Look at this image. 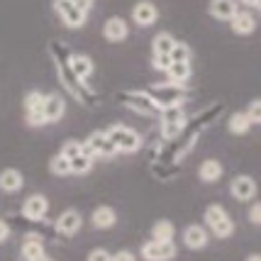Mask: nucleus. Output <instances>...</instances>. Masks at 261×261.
<instances>
[{
  "label": "nucleus",
  "mask_w": 261,
  "mask_h": 261,
  "mask_svg": "<svg viewBox=\"0 0 261 261\" xmlns=\"http://www.w3.org/2000/svg\"><path fill=\"white\" fill-rule=\"evenodd\" d=\"M88 261H113V254L105 249H93L88 254Z\"/></svg>",
  "instance_id": "f704fd0d"
},
{
  "label": "nucleus",
  "mask_w": 261,
  "mask_h": 261,
  "mask_svg": "<svg viewBox=\"0 0 261 261\" xmlns=\"http://www.w3.org/2000/svg\"><path fill=\"white\" fill-rule=\"evenodd\" d=\"M102 37L108 42H125L129 37V24L122 17H110L108 22L102 24Z\"/></svg>",
  "instance_id": "ddd939ff"
},
{
  "label": "nucleus",
  "mask_w": 261,
  "mask_h": 261,
  "mask_svg": "<svg viewBox=\"0 0 261 261\" xmlns=\"http://www.w3.org/2000/svg\"><path fill=\"white\" fill-rule=\"evenodd\" d=\"M183 125H186V117H183L178 105L161 110V129H164V137H176L183 129Z\"/></svg>",
  "instance_id": "6e6552de"
},
{
  "label": "nucleus",
  "mask_w": 261,
  "mask_h": 261,
  "mask_svg": "<svg viewBox=\"0 0 261 261\" xmlns=\"http://www.w3.org/2000/svg\"><path fill=\"white\" fill-rule=\"evenodd\" d=\"M149 98L159 105L161 110L164 108H173V105H181V98L183 93L181 88H178V83H166V86H159V88H151L149 91Z\"/></svg>",
  "instance_id": "423d86ee"
},
{
  "label": "nucleus",
  "mask_w": 261,
  "mask_h": 261,
  "mask_svg": "<svg viewBox=\"0 0 261 261\" xmlns=\"http://www.w3.org/2000/svg\"><path fill=\"white\" fill-rule=\"evenodd\" d=\"M22 213L27 220H32V222H39V220H44L46 213H49V200H46L42 193H34L30 195L22 205Z\"/></svg>",
  "instance_id": "1a4fd4ad"
},
{
  "label": "nucleus",
  "mask_w": 261,
  "mask_h": 261,
  "mask_svg": "<svg viewBox=\"0 0 261 261\" xmlns=\"http://www.w3.org/2000/svg\"><path fill=\"white\" fill-rule=\"evenodd\" d=\"M73 3H76V5H81V8H86V10L93 5V0H73Z\"/></svg>",
  "instance_id": "58836bf2"
},
{
  "label": "nucleus",
  "mask_w": 261,
  "mask_h": 261,
  "mask_svg": "<svg viewBox=\"0 0 261 261\" xmlns=\"http://www.w3.org/2000/svg\"><path fill=\"white\" fill-rule=\"evenodd\" d=\"M68 68H71V73L83 83V81L93 73V61H91V57H86V54H71V57H68Z\"/></svg>",
  "instance_id": "dca6fc26"
},
{
  "label": "nucleus",
  "mask_w": 261,
  "mask_h": 261,
  "mask_svg": "<svg viewBox=\"0 0 261 261\" xmlns=\"http://www.w3.org/2000/svg\"><path fill=\"white\" fill-rule=\"evenodd\" d=\"M44 256V242L39 234H27L22 242V261H39Z\"/></svg>",
  "instance_id": "f3484780"
},
{
  "label": "nucleus",
  "mask_w": 261,
  "mask_h": 261,
  "mask_svg": "<svg viewBox=\"0 0 261 261\" xmlns=\"http://www.w3.org/2000/svg\"><path fill=\"white\" fill-rule=\"evenodd\" d=\"M176 256V244L161 242V239H149L147 244H142V259L144 261H171Z\"/></svg>",
  "instance_id": "39448f33"
},
{
  "label": "nucleus",
  "mask_w": 261,
  "mask_h": 261,
  "mask_svg": "<svg viewBox=\"0 0 261 261\" xmlns=\"http://www.w3.org/2000/svg\"><path fill=\"white\" fill-rule=\"evenodd\" d=\"M27 125H30V127H42V125H46L44 113H42V110H37V113H27Z\"/></svg>",
  "instance_id": "72a5a7b5"
},
{
  "label": "nucleus",
  "mask_w": 261,
  "mask_h": 261,
  "mask_svg": "<svg viewBox=\"0 0 261 261\" xmlns=\"http://www.w3.org/2000/svg\"><path fill=\"white\" fill-rule=\"evenodd\" d=\"M229 193L234 195V200H251L256 195V181L251 176H237L232 186H229Z\"/></svg>",
  "instance_id": "f8f14e48"
},
{
  "label": "nucleus",
  "mask_w": 261,
  "mask_h": 261,
  "mask_svg": "<svg viewBox=\"0 0 261 261\" xmlns=\"http://www.w3.org/2000/svg\"><path fill=\"white\" fill-rule=\"evenodd\" d=\"M120 100L125 102L127 108H132V110H137V113H142V115H156V113H161V108L151 100V98H149V93L129 91V93H122V95H120Z\"/></svg>",
  "instance_id": "0eeeda50"
},
{
  "label": "nucleus",
  "mask_w": 261,
  "mask_h": 261,
  "mask_svg": "<svg viewBox=\"0 0 261 261\" xmlns=\"http://www.w3.org/2000/svg\"><path fill=\"white\" fill-rule=\"evenodd\" d=\"M210 15L215 17V20H232L234 15H237L239 5L237 0H210Z\"/></svg>",
  "instance_id": "a211bd4d"
},
{
  "label": "nucleus",
  "mask_w": 261,
  "mask_h": 261,
  "mask_svg": "<svg viewBox=\"0 0 261 261\" xmlns=\"http://www.w3.org/2000/svg\"><path fill=\"white\" fill-rule=\"evenodd\" d=\"M251 127V120L247 113H234L229 117V132L232 135H247Z\"/></svg>",
  "instance_id": "a878e982"
},
{
  "label": "nucleus",
  "mask_w": 261,
  "mask_h": 261,
  "mask_svg": "<svg viewBox=\"0 0 261 261\" xmlns=\"http://www.w3.org/2000/svg\"><path fill=\"white\" fill-rule=\"evenodd\" d=\"M205 225L220 239L232 237V232H234V222H232V217L227 215V210L222 205H210L205 210Z\"/></svg>",
  "instance_id": "f257e3e1"
},
{
  "label": "nucleus",
  "mask_w": 261,
  "mask_h": 261,
  "mask_svg": "<svg viewBox=\"0 0 261 261\" xmlns=\"http://www.w3.org/2000/svg\"><path fill=\"white\" fill-rule=\"evenodd\" d=\"M91 222L95 229H110L117 222V215H115L113 207H108V205H100V207H95L91 215Z\"/></svg>",
  "instance_id": "aec40b11"
},
{
  "label": "nucleus",
  "mask_w": 261,
  "mask_h": 261,
  "mask_svg": "<svg viewBox=\"0 0 261 261\" xmlns=\"http://www.w3.org/2000/svg\"><path fill=\"white\" fill-rule=\"evenodd\" d=\"M247 115H249L251 125H261V100L249 102V108H247Z\"/></svg>",
  "instance_id": "2f4dec72"
},
{
  "label": "nucleus",
  "mask_w": 261,
  "mask_h": 261,
  "mask_svg": "<svg viewBox=\"0 0 261 261\" xmlns=\"http://www.w3.org/2000/svg\"><path fill=\"white\" fill-rule=\"evenodd\" d=\"M156 17H159L156 5H154V3H149V0H139L135 8H132V20H135V24H139V27H149V24H154L156 22Z\"/></svg>",
  "instance_id": "9b49d317"
},
{
  "label": "nucleus",
  "mask_w": 261,
  "mask_h": 261,
  "mask_svg": "<svg viewBox=\"0 0 261 261\" xmlns=\"http://www.w3.org/2000/svg\"><path fill=\"white\" fill-rule=\"evenodd\" d=\"M44 93L42 91H30L24 95V113H37V110H42L44 113Z\"/></svg>",
  "instance_id": "bb28decb"
},
{
  "label": "nucleus",
  "mask_w": 261,
  "mask_h": 261,
  "mask_svg": "<svg viewBox=\"0 0 261 261\" xmlns=\"http://www.w3.org/2000/svg\"><path fill=\"white\" fill-rule=\"evenodd\" d=\"M108 137L113 139L117 154H135L137 149L142 147V137L127 125H113L108 129Z\"/></svg>",
  "instance_id": "f03ea898"
},
{
  "label": "nucleus",
  "mask_w": 261,
  "mask_h": 261,
  "mask_svg": "<svg viewBox=\"0 0 261 261\" xmlns=\"http://www.w3.org/2000/svg\"><path fill=\"white\" fill-rule=\"evenodd\" d=\"M113 261H137V259H135V254H132V251L122 249V251H117V254H113Z\"/></svg>",
  "instance_id": "e433bc0d"
},
{
  "label": "nucleus",
  "mask_w": 261,
  "mask_h": 261,
  "mask_svg": "<svg viewBox=\"0 0 261 261\" xmlns=\"http://www.w3.org/2000/svg\"><path fill=\"white\" fill-rule=\"evenodd\" d=\"M166 76H169L171 83H178V86L186 83V81L191 79V61H171Z\"/></svg>",
  "instance_id": "4be33fe9"
},
{
  "label": "nucleus",
  "mask_w": 261,
  "mask_h": 261,
  "mask_svg": "<svg viewBox=\"0 0 261 261\" xmlns=\"http://www.w3.org/2000/svg\"><path fill=\"white\" fill-rule=\"evenodd\" d=\"M169 57H171V61H191V49L186 44H181V42H176Z\"/></svg>",
  "instance_id": "7c9ffc66"
},
{
  "label": "nucleus",
  "mask_w": 261,
  "mask_h": 261,
  "mask_svg": "<svg viewBox=\"0 0 261 261\" xmlns=\"http://www.w3.org/2000/svg\"><path fill=\"white\" fill-rule=\"evenodd\" d=\"M173 234H176V227H173V222H169V220H159V222H154V227H151V239L171 242Z\"/></svg>",
  "instance_id": "b1692460"
},
{
  "label": "nucleus",
  "mask_w": 261,
  "mask_h": 261,
  "mask_svg": "<svg viewBox=\"0 0 261 261\" xmlns=\"http://www.w3.org/2000/svg\"><path fill=\"white\" fill-rule=\"evenodd\" d=\"M239 3H244V5H256V0H239Z\"/></svg>",
  "instance_id": "a19ab883"
},
{
  "label": "nucleus",
  "mask_w": 261,
  "mask_h": 261,
  "mask_svg": "<svg viewBox=\"0 0 261 261\" xmlns=\"http://www.w3.org/2000/svg\"><path fill=\"white\" fill-rule=\"evenodd\" d=\"M81 213L79 210H73V207H68V210H64L61 215H59L57 220V232L61 234V237H73L76 232L81 229Z\"/></svg>",
  "instance_id": "9d476101"
},
{
  "label": "nucleus",
  "mask_w": 261,
  "mask_h": 261,
  "mask_svg": "<svg viewBox=\"0 0 261 261\" xmlns=\"http://www.w3.org/2000/svg\"><path fill=\"white\" fill-rule=\"evenodd\" d=\"M254 8H259V10H261V0H256V5H254Z\"/></svg>",
  "instance_id": "37998d69"
},
{
  "label": "nucleus",
  "mask_w": 261,
  "mask_h": 261,
  "mask_svg": "<svg viewBox=\"0 0 261 261\" xmlns=\"http://www.w3.org/2000/svg\"><path fill=\"white\" fill-rule=\"evenodd\" d=\"M232 22V32L234 34H251L254 32V27H256V20H254V15L251 12H239L229 20Z\"/></svg>",
  "instance_id": "412c9836"
},
{
  "label": "nucleus",
  "mask_w": 261,
  "mask_h": 261,
  "mask_svg": "<svg viewBox=\"0 0 261 261\" xmlns=\"http://www.w3.org/2000/svg\"><path fill=\"white\" fill-rule=\"evenodd\" d=\"M154 54H171V49H173V44H176V39L171 37L169 32H159L156 37H154Z\"/></svg>",
  "instance_id": "cd10ccee"
},
{
  "label": "nucleus",
  "mask_w": 261,
  "mask_h": 261,
  "mask_svg": "<svg viewBox=\"0 0 261 261\" xmlns=\"http://www.w3.org/2000/svg\"><path fill=\"white\" fill-rule=\"evenodd\" d=\"M207 242H210L207 229L200 227V225H191V227H186V232H183V244L188 249H205Z\"/></svg>",
  "instance_id": "2eb2a0df"
},
{
  "label": "nucleus",
  "mask_w": 261,
  "mask_h": 261,
  "mask_svg": "<svg viewBox=\"0 0 261 261\" xmlns=\"http://www.w3.org/2000/svg\"><path fill=\"white\" fill-rule=\"evenodd\" d=\"M8 237H10V227H8V222H5V220H0V244H3Z\"/></svg>",
  "instance_id": "4c0bfd02"
},
{
  "label": "nucleus",
  "mask_w": 261,
  "mask_h": 261,
  "mask_svg": "<svg viewBox=\"0 0 261 261\" xmlns=\"http://www.w3.org/2000/svg\"><path fill=\"white\" fill-rule=\"evenodd\" d=\"M83 151H86V144H83V142H79V139H68V142H64V147H61L59 154H64L66 159H73V156H79Z\"/></svg>",
  "instance_id": "c756f323"
},
{
  "label": "nucleus",
  "mask_w": 261,
  "mask_h": 261,
  "mask_svg": "<svg viewBox=\"0 0 261 261\" xmlns=\"http://www.w3.org/2000/svg\"><path fill=\"white\" fill-rule=\"evenodd\" d=\"M151 64H154L156 71H164V73H166L171 66V57L169 54H154V61H151Z\"/></svg>",
  "instance_id": "473e14b6"
},
{
  "label": "nucleus",
  "mask_w": 261,
  "mask_h": 261,
  "mask_svg": "<svg viewBox=\"0 0 261 261\" xmlns=\"http://www.w3.org/2000/svg\"><path fill=\"white\" fill-rule=\"evenodd\" d=\"M222 164L217 159H205L203 164H200V178H203L205 183H215L220 181V176H222Z\"/></svg>",
  "instance_id": "5701e85b"
},
{
  "label": "nucleus",
  "mask_w": 261,
  "mask_h": 261,
  "mask_svg": "<svg viewBox=\"0 0 261 261\" xmlns=\"http://www.w3.org/2000/svg\"><path fill=\"white\" fill-rule=\"evenodd\" d=\"M247 261H261V254H251V256H249Z\"/></svg>",
  "instance_id": "ea45409f"
},
{
  "label": "nucleus",
  "mask_w": 261,
  "mask_h": 261,
  "mask_svg": "<svg viewBox=\"0 0 261 261\" xmlns=\"http://www.w3.org/2000/svg\"><path fill=\"white\" fill-rule=\"evenodd\" d=\"M71 161V173H76V176H83V173H88V171L93 169V156L88 154V151H83V154H79V156H73Z\"/></svg>",
  "instance_id": "393cba45"
},
{
  "label": "nucleus",
  "mask_w": 261,
  "mask_h": 261,
  "mask_svg": "<svg viewBox=\"0 0 261 261\" xmlns=\"http://www.w3.org/2000/svg\"><path fill=\"white\" fill-rule=\"evenodd\" d=\"M22 173L17 169H5V171H0V191L3 193H17L20 188H22Z\"/></svg>",
  "instance_id": "6ab92c4d"
},
{
  "label": "nucleus",
  "mask_w": 261,
  "mask_h": 261,
  "mask_svg": "<svg viewBox=\"0 0 261 261\" xmlns=\"http://www.w3.org/2000/svg\"><path fill=\"white\" fill-rule=\"evenodd\" d=\"M249 222L251 225H261V200L249 207Z\"/></svg>",
  "instance_id": "c9c22d12"
},
{
  "label": "nucleus",
  "mask_w": 261,
  "mask_h": 261,
  "mask_svg": "<svg viewBox=\"0 0 261 261\" xmlns=\"http://www.w3.org/2000/svg\"><path fill=\"white\" fill-rule=\"evenodd\" d=\"M39 261H54V259H49V256H46V254H44V256H42V259H39Z\"/></svg>",
  "instance_id": "79ce46f5"
},
{
  "label": "nucleus",
  "mask_w": 261,
  "mask_h": 261,
  "mask_svg": "<svg viewBox=\"0 0 261 261\" xmlns=\"http://www.w3.org/2000/svg\"><path fill=\"white\" fill-rule=\"evenodd\" d=\"M49 171H51L54 176H68V173H71V161H68L64 154H57L54 159L49 161Z\"/></svg>",
  "instance_id": "c85d7f7f"
},
{
  "label": "nucleus",
  "mask_w": 261,
  "mask_h": 261,
  "mask_svg": "<svg viewBox=\"0 0 261 261\" xmlns=\"http://www.w3.org/2000/svg\"><path fill=\"white\" fill-rule=\"evenodd\" d=\"M86 151L91 154L93 159H113L115 154H117V149H115V144H113V139L108 137V132H93L86 142Z\"/></svg>",
  "instance_id": "20e7f679"
},
{
  "label": "nucleus",
  "mask_w": 261,
  "mask_h": 261,
  "mask_svg": "<svg viewBox=\"0 0 261 261\" xmlns=\"http://www.w3.org/2000/svg\"><path fill=\"white\" fill-rule=\"evenodd\" d=\"M64 113H66V102H64V98L57 95V93L46 95L44 98V120H46V125H49V122H59V120L64 117Z\"/></svg>",
  "instance_id": "4468645a"
},
{
  "label": "nucleus",
  "mask_w": 261,
  "mask_h": 261,
  "mask_svg": "<svg viewBox=\"0 0 261 261\" xmlns=\"http://www.w3.org/2000/svg\"><path fill=\"white\" fill-rule=\"evenodd\" d=\"M54 10H57V15L61 17V22L66 24V27H71V30L83 27L86 20H88V10L76 5L73 0H54Z\"/></svg>",
  "instance_id": "7ed1b4c3"
}]
</instances>
